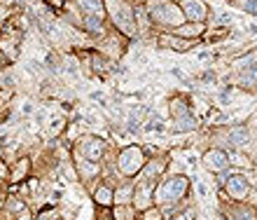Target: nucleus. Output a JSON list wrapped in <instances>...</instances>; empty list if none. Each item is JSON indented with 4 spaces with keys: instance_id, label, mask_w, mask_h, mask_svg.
I'll use <instances>...</instances> for the list:
<instances>
[{
    "instance_id": "11",
    "label": "nucleus",
    "mask_w": 257,
    "mask_h": 220,
    "mask_svg": "<svg viewBox=\"0 0 257 220\" xmlns=\"http://www.w3.org/2000/svg\"><path fill=\"white\" fill-rule=\"evenodd\" d=\"M234 7H238L241 12L245 14H255L257 17V0H236V3H231Z\"/></svg>"
},
{
    "instance_id": "1",
    "label": "nucleus",
    "mask_w": 257,
    "mask_h": 220,
    "mask_svg": "<svg viewBox=\"0 0 257 220\" xmlns=\"http://www.w3.org/2000/svg\"><path fill=\"white\" fill-rule=\"evenodd\" d=\"M105 12H108L110 21L115 24V28H119L124 35L134 38L138 33L136 7H131V3H126V0H105Z\"/></svg>"
},
{
    "instance_id": "13",
    "label": "nucleus",
    "mask_w": 257,
    "mask_h": 220,
    "mask_svg": "<svg viewBox=\"0 0 257 220\" xmlns=\"http://www.w3.org/2000/svg\"><path fill=\"white\" fill-rule=\"evenodd\" d=\"M84 155H87L89 159H98V155H101V141H91V143L84 148Z\"/></svg>"
},
{
    "instance_id": "6",
    "label": "nucleus",
    "mask_w": 257,
    "mask_h": 220,
    "mask_svg": "<svg viewBox=\"0 0 257 220\" xmlns=\"http://www.w3.org/2000/svg\"><path fill=\"white\" fill-rule=\"evenodd\" d=\"M143 155H141V150H136V148H131V150H126L119 157V169H122L124 173H136L138 171V166H141V162H143Z\"/></svg>"
},
{
    "instance_id": "18",
    "label": "nucleus",
    "mask_w": 257,
    "mask_h": 220,
    "mask_svg": "<svg viewBox=\"0 0 257 220\" xmlns=\"http://www.w3.org/2000/svg\"><path fill=\"white\" fill-rule=\"evenodd\" d=\"M224 3H236V0H224Z\"/></svg>"
},
{
    "instance_id": "4",
    "label": "nucleus",
    "mask_w": 257,
    "mask_h": 220,
    "mask_svg": "<svg viewBox=\"0 0 257 220\" xmlns=\"http://www.w3.org/2000/svg\"><path fill=\"white\" fill-rule=\"evenodd\" d=\"M180 7H183L187 21H206L208 17V7L203 0H180Z\"/></svg>"
},
{
    "instance_id": "14",
    "label": "nucleus",
    "mask_w": 257,
    "mask_h": 220,
    "mask_svg": "<svg viewBox=\"0 0 257 220\" xmlns=\"http://www.w3.org/2000/svg\"><path fill=\"white\" fill-rule=\"evenodd\" d=\"M96 199L103 201V204H108V201H110V192L105 190V187H101V190H98V194H96Z\"/></svg>"
},
{
    "instance_id": "9",
    "label": "nucleus",
    "mask_w": 257,
    "mask_h": 220,
    "mask_svg": "<svg viewBox=\"0 0 257 220\" xmlns=\"http://www.w3.org/2000/svg\"><path fill=\"white\" fill-rule=\"evenodd\" d=\"M248 138H250L248 127H234V129H229V143L234 145V148L245 145V143H248Z\"/></svg>"
},
{
    "instance_id": "7",
    "label": "nucleus",
    "mask_w": 257,
    "mask_h": 220,
    "mask_svg": "<svg viewBox=\"0 0 257 220\" xmlns=\"http://www.w3.org/2000/svg\"><path fill=\"white\" fill-rule=\"evenodd\" d=\"M203 31H206L203 21H185L183 26L176 28V35H183V38H190V40H194V38L203 35Z\"/></svg>"
},
{
    "instance_id": "17",
    "label": "nucleus",
    "mask_w": 257,
    "mask_h": 220,
    "mask_svg": "<svg viewBox=\"0 0 257 220\" xmlns=\"http://www.w3.org/2000/svg\"><path fill=\"white\" fill-rule=\"evenodd\" d=\"M194 218V211H185V215H180L178 220H192Z\"/></svg>"
},
{
    "instance_id": "5",
    "label": "nucleus",
    "mask_w": 257,
    "mask_h": 220,
    "mask_svg": "<svg viewBox=\"0 0 257 220\" xmlns=\"http://www.w3.org/2000/svg\"><path fill=\"white\" fill-rule=\"evenodd\" d=\"M185 192H187V180L180 178V176H178V178H171L169 183L162 187V197H164L166 201L180 199Z\"/></svg>"
},
{
    "instance_id": "15",
    "label": "nucleus",
    "mask_w": 257,
    "mask_h": 220,
    "mask_svg": "<svg viewBox=\"0 0 257 220\" xmlns=\"http://www.w3.org/2000/svg\"><path fill=\"white\" fill-rule=\"evenodd\" d=\"M5 19H7V5L0 3V21H5Z\"/></svg>"
},
{
    "instance_id": "12",
    "label": "nucleus",
    "mask_w": 257,
    "mask_h": 220,
    "mask_svg": "<svg viewBox=\"0 0 257 220\" xmlns=\"http://www.w3.org/2000/svg\"><path fill=\"white\" fill-rule=\"evenodd\" d=\"M176 131H187V129H194L196 127V120H192L190 115H183V117H176Z\"/></svg>"
},
{
    "instance_id": "10",
    "label": "nucleus",
    "mask_w": 257,
    "mask_h": 220,
    "mask_svg": "<svg viewBox=\"0 0 257 220\" xmlns=\"http://www.w3.org/2000/svg\"><path fill=\"white\" fill-rule=\"evenodd\" d=\"M231 220H257V213H255V208H248V206H238L234 208L229 213Z\"/></svg>"
},
{
    "instance_id": "16",
    "label": "nucleus",
    "mask_w": 257,
    "mask_h": 220,
    "mask_svg": "<svg viewBox=\"0 0 257 220\" xmlns=\"http://www.w3.org/2000/svg\"><path fill=\"white\" fill-rule=\"evenodd\" d=\"M45 3H49L52 7H63V3H66V0H45Z\"/></svg>"
},
{
    "instance_id": "3",
    "label": "nucleus",
    "mask_w": 257,
    "mask_h": 220,
    "mask_svg": "<svg viewBox=\"0 0 257 220\" xmlns=\"http://www.w3.org/2000/svg\"><path fill=\"white\" fill-rule=\"evenodd\" d=\"M224 187L227 192L234 197V199H243L245 194L250 192V183L243 173H227V180H224Z\"/></svg>"
},
{
    "instance_id": "2",
    "label": "nucleus",
    "mask_w": 257,
    "mask_h": 220,
    "mask_svg": "<svg viewBox=\"0 0 257 220\" xmlns=\"http://www.w3.org/2000/svg\"><path fill=\"white\" fill-rule=\"evenodd\" d=\"M150 17L155 21L157 26H164L169 31H176L178 26H183L187 17H185L180 3H164V5L150 7Z\"/></svg>"
},
{
    "instance_id": "8",
    "label": "nucleus",
    "mask_w": 257,
    "mask_h": 220,
    "mask_svg": "<svg viewBox=\"0 0 257 220\" xmlns=\"http://www.w3.org/2000/svg\"><path fill=\"white\" fill-rule=\"evenodd\" d=\"M229 162L231 159L227 157L222 150H210L208 155H206V164H208V169H213V171H222V169H227Z\"/></svg>"
}]
</instances>
